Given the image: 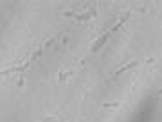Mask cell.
Listing matches in <instances>:
<instances>
[{"label":"cell","instance_id":"cell-1","mask_svg":"<svg viewBox=\"0 0 162 122\" xmlns=\"http://www.w3.org/2000/svg\"><path fill=\"white\" fill-rule=\"evenodd\" d=\"M110 34H112V31H108V32H104V34L101 36V38H99V40H97V41L94 43V45H92V52H97V50L101 49V45H104V41H106V40L110 38Z\"/></svg>","mask_w":162,"mask_h":122},{"label":"cell","instance_id":"cell-2","mask_svg":"<svg viewBox=\"0 0 162 122\" xmlns=\"http://www.w3.org/2000/svg\"><path fill=\"white\" fill-rule=\"evenodd\" d=\"M135 65H137V61H130V63H126L124 66H121L119 70H115V74H114V76H119V74H123L124 70H128V68H132V66H135Z\"/></svg>","mask_w":162,"mask_h":122},{"label":"cell","instance_id":"cell-3","mask_svg":"<svg viewBox=\"0 0 162 122\" xmlns=\"http://www.w3.org/2000/svg\"><path fill=\"white\" fill-rule=\"evenodd\" d=\"M74 74V70H67V72H59V81H61V83H65L67 81V77H70V76H72Z\"/></svg>","mask_w":162,"mask_h":122},{"label":"cell","instance_id":"cell-4","mask_svg":"<svg viewBox=\"0 0 162 122\" xmlns=\"http://www.w3.org/2000/svg\"><path fill=\"white\" fill-rule=\"evenodd\" d=\"M103 108H121V102H103Z\"/></svg>","mask_w":162,"mask_h":122},{"label":"cell","instance_id":"cell-5","mask_svg":"<svg viewBox=\"0 0 162 122\" xmlns=\"http://www.w3.org/2000/svg\"><path fill=\"white\" fill-rule=\"evenodd\" d=\"M42 122H58L54 117H42Z\"/></svg>","mask_w":162,"mask_h":122},{"label":"cell","instance_id":"cell-6","mask_svg":"<svg viewBox=\"0 0 162 122\" xmlns=\"http://www.w3.org/2000/svg\"><path fill=\"white\" fill-rule=\"evenodd\" d=\"M16 85H18V88H22V86H23V76L18 79V83H16Z\"/></svg>","mask_w":162,"mask_h":122}]
</instances>
